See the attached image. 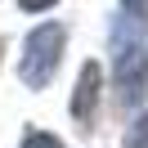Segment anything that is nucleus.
<instances>
[{"label":"nucleus","mask_w":148,"mask_h":148,"mask_svg":"<svg viewBox=\"0 0 148 148\" xmlns=\"http://www.w3.org/2000/svg\"><path fill=\"white\" fill-rule=\"evenodd\" d=\"M121 5H126L135 18H148V0H121Z\"/></svg>","instance_id":"4"},{"label":"nucleus","mask_w":148,"mask_h":148,"mask_svg":"<svg viewBox=\"0 0 148 148\" xmlns=\"http://www.w3.org/2000/svg\"><path fill=\"white\" fill-rule=\"evenodd\" d=\"M99 85H103V67H99V63H85V67H81V85H76V94H72V117L81 121V126H90V121H94Z\"/></svg>","instance_id":"2"},{"label":"nucleus","mask_w":148,"mask_h":148,"mask_svg":"<svg viewBox=\"0 0 148 148\" xmlns=\"http://www.w3.org/2000/svg\"><path fill=\"white\" fill-rule=\"evenodd\" d=\"M18 5H23V9H27V14H36V9H49L54 0H18Z\"/></svg>","instance_id":"5"},{"label":"nucleus","mask_w":148,"mask_h":148,"mask_svg":"<svg viewBox=\"0 0 148 148\" xmlns=\"http://www.w3.org/2000/svg\"><path fill=\"white\" fill-rule=\"evenodd\" d=\"M63 40H67V32L58 27V23H45L40 32L27 36V54H23V67H18L27 85H45L49 76H54L58 54H63Z\"/></svg>","instance_id":"1"},{"label":"nucleus","mask_w":148,"mask_h":148,"mask_svg":"<svg viewBox=\"0 0 148 148\" xmlns=\"http://www.w3.org/2000/svg\"><path fill=\"white\" fill-rule=\"evenodd\" d=\"M23 148H63V144H58L54 135H27V144H23Z\"/></svg>","instance_id":"3"}]
</instances>
